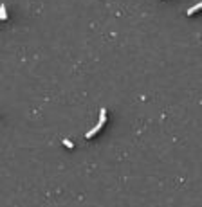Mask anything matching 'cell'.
Masks as SVG:
<instances>
[{
  "mask_svg": "<svg viewBox=\"0 0 202 207\" xmlns=\"http://www.w3.org/2000/svg\"><path fill=\"white\" fill-rule=\"evenodd\" d=\"M103 124H105V123H101V121H99V123H98V124H96V126H94V128L90 130V132L85 133V137H87V139H92V137H94L96 133H99V130L103 128Z\"/></svg>",
  "mask_w": 202,
  "mask_h": 207,
  "instance_id": "obj_1",
  "label": "cell"
},
{
  "mask_svg": "<svg viewBox=\"0 0 202 207\" xmlns=\"http://www.w3.org/2000/svg\"><path fill=\"white\" fill-rule=\"evenodd\" d=\"M200 9H202V2H199V4H195V5H191V7H189V9L186 11V15H189V16H191L193 13H197V11H200Z\"/></svg>",
  "mask_w": 202,
  "mask_h": 207,
  "instance_id": "obj_2",
  "label": "cell"
},
{
  "mask_svg": "<svg viewBox=\"0 0 202 207\" xmlns=\"http://www.w3.org/2000/svg\"><path fill=\"white\" fill-rule=\"evenodd\" d=\"M0 18H2V20H7V9H5V5H4V4L0 5Z\"/></svg>",
  "mask_w": 202,
  "mask_h": 207,
  "instance_id": "obj_3",
  "label": "cell"
},
{
  "mask_svg": "<svg viewBox=\"0 0 202 207\" xmlns=\"http://www.w3.org/2000/svg\"><path fill=\"white\" fill-rule=\"evenodd\" d=\"M99 121L101 123H106V110H105V108L99 110Z\"/></svg>",
  "mask_w": 202,
  "mask_h": 207,
  "instance_id": "obj_4",
  "label": "cell"
},
{
  "mask_svg": "<svg viewBox=\"0 0 202 207\" xmlns=\"http://www.w3.org/2000/svg\"><path fill=\"white\" fill-rule=\"evenodd\" d=\"M63 146H65V148H72L74 144H72V141H69V139H63Z\"/></svg>",
  "mask_w": 202,
  "mask_h": 207,
  "instance_id": "obj_5",
  "label": "cell"
}]
</instances>
